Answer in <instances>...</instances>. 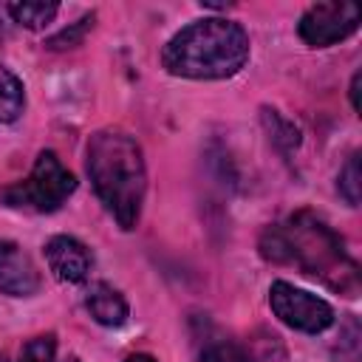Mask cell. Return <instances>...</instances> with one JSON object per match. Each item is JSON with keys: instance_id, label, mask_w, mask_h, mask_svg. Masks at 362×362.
<instances>
[{"instance_id": "1", "label": "cell", "mask_w": 362, "mask_h": 362, "mask_svg": "<svg viewBox=\"0 0 362 362\" xmlns=\"http://www.w3.org/2000/svg\"><path fill=\"white\" fill-rule=\"evenodd\" d=\"M257 249L269 263L294 266L339 294H354L359 288L356 260L348 255L342 238L314 212H294L266 226Z\"/></svg>"}, {"instance_id": "2", "label": "cell", "mask_w": 362, "mask_h": 362, "mask_svg": "<svg viewBox=\"0 0 362 362\" xmlns=\"http://www.w3.org/2000/svg\"><path fill=\"white\" fill-rule=\"evenodd\" d=\"M85 170L113 221L122 229H136L147 192V167L139 141L122 127L96 130L85 144Z\"/></svg>"}, {"instance_id": "3", "label": "cell", "mask_w": 362, "mask_h": 362, "mask_svg": "<svg viewBox=\"0 0 362 362\" xmlns=\"http://www.w3.org/2000/svg\"><path fill=\"white\" fill-rule=\"evenodd\" d=\"M249 62V34L226 17H204L175 31L161 48V65L184 79H229Z\"/></svg>"}, {"instance_id": "4", "label": "cell", "mask_w": 362, "mask_h": 362, "mask_svg": "<svg viewBox=\"0 0 362 362\" xmlns=\"http://www.w3.org/2000/svg\"><path fill=\"white\" fill-rule=\"evenodd\" d=\"M76 189L74 173L59 161L54 150H40L34 158L31 173L23 181H14L0 189V198L11 209H34V212H54L59 209L68 195Z\"/></svg>"}, {"instance_id": "5", "label": "cell", "mask_w": 362, "mask_h": 362, "mask_svg": "<svg viewBox=\"0 0 362 362\" xmlns=\"http://www.w3.org/2000/svg\"><path fill=\"white\" fill-rule=\"evenodd\" d=\"M269 305L283 325L303 334H322L334 325V308L322 297L297 288L286 280H274L269 286Z\"/></svg>"}, {"instance_id": "6", "label": "cell", "mask_w": 362, "mask_h": 362, "mask_svg": "<svg viewBox=\"0 0 362 362\" xmlns=\"http://www.w3.org/2000/svg\"><path fill=\"white\" fill-rule=\"evenodd\" d=\"M359 28V6L348 0H328L314 3L303 11L297 23V34L311 48H328L345 37H351Z\"/></svg>"}, {"instance_id": "7", "label": "cell", "mask_w": 362, "mask_h": 362, "mask_svg": "<svg viewBox=\"0 0 362 362\" xmlns=\"http://www.w3.org/2000/svg\"><path fill=\"white\" fill-rule=\"evenodd\" d=\"M40 286H42V277L34 260L14 240H0V294L34 297Z\"/></svg>"}, {"instance_id": "8", "label": "cell", "mask_w": 362, "mask_h": 362, "mask_svg": "<svg viewBox=\"0 0 362 362\" xmlns=\"http://www.w3.org/2000/svg\"><path fill=\"white\" fill-rule=\"evenodd\" d=\"M45 260L54 277L62 283H82L93 266L90 249L71 235H54L45 243Z\"/></svg>"}, {"instance_id": "9", "label": "cell", "mask_w": 362, "mask_h": 362, "mask_svg": "<svg viewBox=\"0 0 362 362\" xmlns=\"http://www.w3.org/2000/svg\"><path fill=\"white\" fill-rule=\"evenodd\" d=\"M85 308L105 328H119L130 317V308H127L124 294L119 288H113L110 283H93L88 288V294H85Z\"/></svg>"}, {"instance_id": "10", "label": "cell", "mask_w": 362, "mask_h": 362, "mask_svg": "<svg viewBox=\"0 0 362 362\" xmlns=\"http://www.w3.org/2000/svg\"><path fill=\"white\" fill-rule=\"evenodd\" d=\"M57 11H59L57 3H42V0H23V3H8L6 6V14L14 23H20L23 28H31V31L45 28L57 17Z\"/></svg>"}, {"instance_id": "11", "label": "cell", "mask_w": 362, "mask_h": 362, "mask_svg": "<svg viewBox=\"0 0 362 362\" xmlns=\"http://www.w3.org/2000/svg\"><path fill=\"white\" fill-rule=\"evenodd\" d=\"M23 107H25V88H23V82L6 65H0V122L3 124L17 122Z\"/></svg>"}, {"instance_id": "12", "label": "cell", "mask_w": 362, "mask_h": 362, "mask_svg": "<svg viewBox=\"0 0 362 362\" xmlns=\"http://www.w3.org/2000/svg\"><path fill=\"white\" fill-rule=\"evenodd\" d=\"M263 124H266L272 141H274L283 153H291V150L300 147V127H297L294 122H288L280 110H274V107H263Z\"/></svg>"}, {"instance_id": "13", "label": "cell", "mask_w": 362, "mask_h": 362, "mask_svg": "<svg viewBox=\"0 0 362 362\" xmlns=\"http://www.w3.org/2000/svg\"><path fill=\"white\" fill-rule=\"evenodd\" d=\"M93 20H96V14H93V11H90V14H85V17H79L74 25H68V28H62L59 34L48 37V40H45V45H48L51 51H65V48L79 45V42L85 40V34L93 28Z\"/></svg>"}, {"instance_id": "14", "label": "cell", "mask_w": 362, "mask_h": 362, "mask_svg": "<svg viewBox=\"0 0 362 362\" xmlns=\"http://www.w3.org/2000/svg\"><path fill=\"white\" fill-rule=\"evenodd\" d=\"M337 189H339V195H342L351 206L359 204V153H351V156H348L345 167H342L339 175H337Z\"/></svg>"}, {"instance_id": "15", "label": "cell", "mask_w": 362, "mask_h": 362, "mask_svg": "<svg viewBox=\"0 0 362 362\" xmlns=\"http://www.w3.org/2000/svg\"><path fill=\"white\" fill-rule=\"evenodd\" d=\"M54 354H57V337L54 334H40V337H31L20 348L17 362H54Z\"/></svg>"}, {"instance_id": "16", "label": "cell", "mask_w": 362, "mask_h": 362, "mask_svg": "<svg viewBox=\"0 0 362 362\" xmlns=\"http://www.w3.org/2000/svg\"><path fill=\"white\" fill-rule=\"evenodd\" d=\"M201 362H257V359L249 351H243L240 345H235L229 339H221V342H212V345L204 348Z\"/></svg>"}, {"instance_id": "17", "label": "cell", "mask_w": 362, "mask_h": 362, "mask_svg": "<svg viewBox=\"0 0 362 362\" xmlns=\"http://www.w3.org/2000/svg\"><path fill=\"white\" fill-rule=\"evenodd\" d=\"M351 105H354V110H359V71L351 76Z\"/></svg>"}, {"instance_id": "18", "label": "cell", "mask_w": 362, "mask_h": 362, "mask_svg": "<svg viewBox=\"0 0 362 362\" xmlns=\"http://www.w3.org/2000/svg\"><path fill=\"white\" fill-rule=\"evenodd\" d=\"M124 362H156V356H150V354H130Z\"/></svg>"}, {"instance_id": "19", "label": "cell", "mask_w": 362, "mask_h": 362, "mask_svg": "<svg viewBox=\"0 0 362 362\" xmlns=\"http://www.w3.org/2000/svg\"><path fill=\"white\" fill-rule=\"evenodd\" d=\"M3 11H6V6L0 8V40H3V34H6V28H3Z\"/></svg>"}, {"instance_id": "20", "label": "cell", "mask_w": 362, "mask_h": 362, "mask_svg": "<svg viewBox=\"0 0 362 362\" xmlns=\"http://www.w3.org/2000/svg\"><path fill=\"white\" fill-rule=\"evenodd\" d=\"M65 362H79V359H76V356H68V359H65Z\"/></svg>"}]
</instances>
